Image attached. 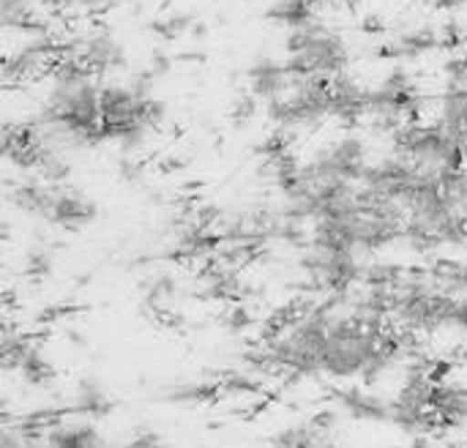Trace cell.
I'll return each mask as SVG.
<instances>
[{
	"instance_id": "obj_1",
	"label": "cell",
	"mask_w": 467,
	"mask_h": 448,
	"mask_svg": "<svg viewBox=\"0 0 467 448\" xmlns=\"http://www.w3.org/2000/svg\"><path fill=\"white\" fill-rule=\"evenodd\" d=\"M96 216V205L90 197L74 192V189H63L57 186L55 189V197L49 203V211H47V219L52 224H60V227H82V224H90Z\"/></svg>"
}]
</instances>
